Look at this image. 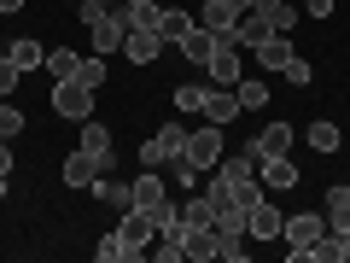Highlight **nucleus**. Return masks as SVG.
<instances>
[{
	"mask_svg": "<svg viewBox=\"0 0 350 263\" xmlns=\"http://www.w3.org/2000/svg\"><path fill=\"white\" fill-rule=\"evenodd\" d=\"M129 205H135V211H146V216H152L158 228H170L175 216H181V211H175V199H170V188H163V175H158V170H140L135 181H129Z\"/></svg>",
	"mask_w": 350,
	"mask_h": 263,
	"instance_id": "1",
	"label": "nucleus"
},
{
	"mask_svg": "<svg viewBox=\"0 0 350 263\" xmlns=\"http://www.w3.org/2000/svg\"><path fill=\"white\" fill-rule=\"evenodd\" d=\"M53 112L70 117V123H88V117H94V88H88L82 76H64V82H53Z\"/></svg>",
	"mask_w": 350,
	"mask_h": 263,
	"instance_id": "2",
	"label": "nucleus"
},
{
	"mask_svg": "<svg viewBox=\"0 0 350 263\" xmlns=\"http://www.w3.org/2000/svg\"><path fill=\"white\" fill-rule=\"evenodd\" d=\"M245 12H251V0H204L193 24H199V29H211V36H234V24H239Z\"/></svg>",
	"mask_w": 350,
	"mask_h": 263,
	"instance_id": "3",
	"label": "nucleus"
},
{
	"mask_svg": "<svg viewBox=\"0 0 350 263\" xmlns=\"http://www.w3.org/2000/svg\"><path fill=\"white\" fill-rule=\"evenodd\" d=\"M181 158H187L199 175H204V170H216V164H222V129H216V123L193 129V135H187V152H181Z\"/></svg>",
	"mask_w": 350,
	"mask_h": 263,
	"instance_id": "4",
	"label": "nucleus"
},
{
	"mask_svg": "<svg viewBox=\"0 0 350 263\" xmlns=\"http://www.w3.org/2000/svg\"><path fill=\"white\" fill-rule=\"evenodd\" d=\"M105 170H111V164H105L100 152H88V147H76L70 158H64V188H76V193H88V188H94V181H100Z\"/></svg>",
	"mask_w": 350,
	"mask_h": 263,
	"instance_id": "5",
	"label": "nucleus"
},
{
	"mask_svg": "<svg viewBox=\"0 0 350 263\" xmlns=\"http://www.w3.org/2000/svg\"><path fill=\"white\" fill-rule=\"evenodd\" d=\"M88 36H94V53H123V36H129L123 6H105V12L88 24Z\"/></svg>",
	"mask_w": 350,
	"mask_h": 263,
	"instance_id": "6",
	"label": "nucleus"
},
{
	"mask_svg": "<svg viewBox=\"0 0 350 263\" xmlns=\"http://www.w3.org/2000/svg\"><path fill=\"white\" fill-rule=\"evenodd\" d=\"M204 82H211V88H234L239 82V47H234V36H216V53H211V64H204Z\"/></svg>",
	"mask_w": 350,
	"mask_h": 263,
	"instance_id": "7",
	"label": "nucleus"
},
{
	"mask_svg": "<svg viewBox=\"0 0 350 263\" xmlns=\"http://www.w3.org/2000/svg\"><path fill=\"white\" fill-rule=\"evenodd\" d=\"M257 181H262L269 193H292V188H298V158H292V152L257 158Z\"/></svg>",
	"mask_w": 350,
	"mask_h": 263,
	"instance_id": "8",
	"label": "nucleus"
},
{
	"mask_svg": "<svg viewBox=\"0 0 350 263\" xmlns=\"http://www.w3.org/2000/svg\"><path fill=\"white\" fill-rule=\"evenodd\" d=\"M216 181H228V188H245V181H257V152H251V147L222 152V164H216Z\"/></svg>",
	"mask_w": 350,
	"mask_h": 263,
	"instance_id": "9",
	"label": "nucleus"
},
{
	"mask_svg": "<svg viewBox=\"0 0 350 263\" xmlns=\"http://www.w3.org/2000/svg\"><path fill=\"white\" fill-rule=\"evenodd\" d=\"M321 234H327V216L321 211H298V216L280 223V240H292V246H315Z\"/></svg>",
	"mask_w": 350,
	"mask_h": 263,
	"instance_id": "10",
	"label": "nucleus"
},
{
	"mask_svg": "<svg viewBox=\"0 0 350 263\" xmlns=\"http://www.w3.org/2000/svg\"><path fill=\"white\" fill-rule=\"evenodd\" d=\"M123 59H129V64L163 59V36H158V29H129V36H123Z\"/></svg>",
	"mask_w": 350,
	"mask_h": 263,
	"instance_id": "11",
	"label": "nucleus"
},
{
	"mask_svg": "<svg viewBox=\"0 0 350 263\" xmlns=\"http://www.w3.org/2000/svg\"><path fill=\"white\" fill-rule=\"evenodd\" d=\"M251 152H257V158H275V152H292V123H262L257 135H251Z\"/></svg>",
	"mask_w": 350,
	"mask_h": 263,
	"instance_id": "12",
	"label": "nucleus"
},
{
	"mask_svg": "<svg viewBox=\"0 0 350 263\" xmlns=\"http://www.w3.org/2000/svg\"><path fill=\"white\" fill-rule=\"evenodd\" d=\"M280 223H286V216H280L275 205H269V193H262V199L251 205V223H245V234H251V240H280Z\"/></svg>",
	"mask_w": 350,
	"mask_h": 263,
	"instance_id": "13",
	"label": "nucleus"
},
{
	"mask_svg": "<svg viewBox=\"0 0 350 263\" xmlns=\"http://www.w3.org/2000/svg\"><path fill=\"white\" fill-rule=\"evenodd\" d=\"M175 53H181L187 64H199V71H204V64H211V53H216V36H211V29H199V24H193L187 36L175 41Z\"/></svg>",
	"mask_w": 350,
	"mask_h": 263,
	"instance_id": "14",
	"label": "nucleus"
},
{
	"mask_svg": "<svg viewBox=\"0 0 350 263\" xmlns=\"http://www.w3.org/2000/svg\"><path fill=\"white\" fill-rule=\"evenodd\" d=\"M204 123H216V129H222V123H234V117H239V94H234V88H211V100H204Z\"/></svg>",
	"mask_w": 350,
	"mask_h": 263,
	"instance_id": "15",
	"label": "nucleus"
},
{
	"mask_svg": "<svg viewBox=\"0 0 350 263\" xmlns=\"http://www.w3.org/2000/svg\"><path fill=\"white\" fill-rule=\"evenodd\" d=\"M251 53H257V64H262V71H286V59H292V36H280V29H275V36H269V41H257V47H251Z\"/></svg>",
	"mask_w": 350,
	"mask_h": 263,
	"instance_id": "16",
	"label": "nucleus"
},
{
	"mask_svg": "<svg viewBox=\"0 0 350 263\" xmlns=\"http://www.w3.org/2000/svg\"><path fill=\"white\" fill-rule=\"evenodd\" d=\"M117 234H123L129 246H140V251H146V240L158 234V223H152L146 211H135V205H129V211H123V223H117Z\"/></svg>",
	"mask_w": 350,
	"mask_h": 263,
	"instance_id": "17",
	"label": "nucleus"
},
{
	"mask_svg": "<svg viewBox=\"0 0 350 263\" xmlns=\"http://www.w3.org/2000/svg\"><path fill=\"white\" fill-rule=\"evenodd\" d=\"M175 211H181V223H187V228H211V223H216V205H211V193H187V199L175 205Z\"/></svg>",
	"mask_w": 350,
	"mask_h": 263,
	"instance_id": "18",
	"label": "nucleus"
},
{
	"mask_svg": "<svg viewBox=\"0 0 350 263\" xmlns=\"http://www.w3.org/2000/svg\"><path fill=\"white\" fill-rule=\"evenodd\" d=\"M269 36H275V24H269L262 12H245L234 24V47H257V41H269Z\"/></svg>",
	"mask_w": 350,
	"mask_h": 263,
	"instance_id": "19",
	"label": "nucleus"
},
{
	"mask_svg": "<svg viewBox=\"0 0 350 263\" xmlns=\"http://www.w3.org/2000/svg\"><path fill=\"white\" fill-rule=\"evenodd\" d=\"M94 258H100V263H135V258H140V246H129V240H123V234L111 228V234H100Z\"/></svg>",
	"mask_w": 350,
	"mask_h": 263,
	"instance_id": "20",
	"label": "nucleus"
},
{
	"mask_svg": "<svg viewBox=\"0 0 350 263\" xmlns=\"http://www.w3.org/2000/svg\"><path fill=\"white\" fill-rule=\"evenodd\" d=\"M327 228H333V234H345L350 228V193H345V181H338V188H327Z\"/></svg>",
	"mask_w": 350,
	"mask_h": 263,
	"instance_id": "21",
	"label": "nucleus"
},
{
	"mask_svg": "<svg viewBox=\"0 0 350 263\" xmlns=\"http://www.w3.org/2000/svg\"><path fill=\"white\" fill-rule=\"evenodd\" d=\"M193 29V12H181V6H163V18H158V36H163V47H175V41Z\"/></svg>",
	"mask_w": 350,
	"mask_h": 263,
	"instance_id": "22",
	"label": "nucleus"
},
{
	"mask_svg": "<svg viewBox=\"0 0 350 263\" xmlns=\"http://www.w3.org/2000/svg\"><path fill=\"white\" fill-rule=\"evenodd\" d=\"M6 59L18 64V71H41V64H47V47H41V41H12V47H6Z\"/></svg>",
	"mask_w": 350,
	"mask_h": 263,
	"instance_id": "23",
	"label": "nucleus"
},
{
	"mask_svg": "<svg viewBox=\"0 0 350 263\" xmlns=\"http://www.w3.org/2000/svg\"><path fill=\"white\" fill-rule=\"evenodd\" d=\"M251 12H262L269 24L280 29V36H292V24H298V12H292L286 0H251Z\"/></svg>",
	"mask_w": 350,
	"mask_h": 263,
	"instance_id": "24",
	"label": "nucleus"
},
{
	"mask_svg": "<svg viewBox=\"0 0 350 263\" xmlns=\"http://www.w3.org/2000/svg\"><path fill=\"white\" fill-rule=\"evenodd\" d=\"M216 246H222V234H216V228H187V258L211 263V258H216Z\"/></svg>",
	"mask_w": 350,
	"mask_h": 263,
	"instance_id": "25",
	"label": "nucleus"
},
{
	"mask_svg": "<svg viewBox=\"0 0 350 263\" xmlns=\"http://www.w3.org/2000/svg\"><path fill=\"white\" fill-rule=\"evenodd\" d=\"M82 147H88V152H100V158L111 164V129H105L100 117H88V123H82Z\"/></svg>",
	"mask_w": 350,
	"mask_h": 263,
	"instance_id": "26",
	"label": "nucleus"
},
{
	"mask_svg": "<svg viewBox=\"0 0 350 263\" xmlns=\"http://www.w3.org/2000/svg\"><path fill=\"white\" fill-rule=\"evenodd\" d=\"M123 18H129V29H158L163 6L158 0H135V6H123Z\"/></svg>",
	"mask_w": 350,
	"mask_h": 263,
	"instance_id": "27",
	"label": "nucleus"
},
{
	"mask_svg": "<svg viewBox=\"0 0 350 263\" xmlns=\"http://www.w3.org/2000/svg\"><path fill=\"white\" fill-rule=\"evenodd\" d=\"M88 193H100L111 211H129V181H117V175H100V181H94Z\"/></svg>",
	"mask_w": 350,
	"mask_h": 263,
	"instance_id": "28",
	"label": "nucleus"
},
{
	"mask_svg": "<svg viewBox=\"0 0 350 263\" xmlns=\"http://www.w3.org/2000/svg\"><path fill=\"white\" fill-rule=\"evenodd\" d=\"M234 94H239V112H262V105H269V82H245V76H239Z\"/></svg>",
	"mask_w": 350,
	"mask_h": 263,
	"instance_id": "29",
	"label": "nucleus"
},
{
	"mask_svg": "<svg viewBox=\"0 0 350 263\" xmlns=\"http://www.w3.org/2000/svg\"><path fill=\"white\" fill-rule=\"evenodd\" d=\"M152 140H158V147H163V164H170V158H181V152H187V129H181V123H163V129H158V135H152Z\"/></svg>",
	"mask_w": 350,
	"mask_h": 263,
	"instance_id": "30",
	"label": "nucleus"
},
{
	"mask_svg": "<svg viewBox=\"0 0 350 263\" xmlns=\"http://www.w3.org/2000/svg\"><path fill=\"white\" fill-rule=\"evenodd\" d=\"M204 100H211V82H187V88H175V112H204Z\"/></svg>",
	"mask_w": 350,
	"mask_h": 263,
	"instance_id": "31",
	"label": "nucleus"
},
{
	"mask_svg": "<svg viewBox=\"0 0 350 263\" xmlns=\"http://www.w3.org/2000/svg\"><path fill=\"white\" fill-rule=\"evenodd\" d=\"M76 64H82V53H70V47H53V53H47V71H53V82L76 76Z\"/></svg>",
	"mask_w": 350,
	"mask_h": 263,
	"instance_id": "32",
	"label": "nucleus"
},
{
	"mask_svg": "<svg viewBox=\"0 0 350 263\" xmlns=\"http://www.w3.org/2000/svg\"><path fill=\"white\" fill-rule=\"evenodd\" d=\"M338 140H345V135H338V123H327V117H321V123H310V147L315 152H338Z\"/></svg>",
	"mask_w": 350,
	"mask_h": 263,
	"instance_id": "33",
	"label": "nucleus"
},
{
	"mask_svg": "<svg viewBox=\"0 0 350 263\" xmlns=\"http://www.w3.org/2000/svg\"><path fill=\"white\" fill-rule=\"evenodd\" d=\"M76 76H82V82L94 88V94H100V88H105V53H94V59H82V64H76Z\"/></svg>",
	"mask_w": 350,
	"mask_h": 263,
	"instance_id": "34",
	"label": "nucleus"
},
{
	"mask_svg": "<svg viewBox=\"0 0 350 263\" xmlns=\"http://www.w3.org/2000/svg\"><path fill=\"white\" fill-rule=\"evenodd\" d=\"M280 76H286L292 88H310V82H315V64H310V59H298V53H292V59H286V71H280Z\"/></svg>",
	"mask_w": 350,
	"mask_h": 263,
	"instance_id": "35",
	"label": "nucleus"
},
{
	"mask_svg": "<svg viewBox=\"0 0 350 263\" xmlns=\"http://www.w3.org/2000/svg\"><path fill=\"white\" fill-rule=\"evenodd\" d=\"M24 135V112L18 105H0V140H18Z\"/></svg>",
	"mask_w": 350,
	"mask_h": 263,
	"instance_id": "36",
	"label": "nucleus"
},
{
	"mask_svg": "<svg viewBox=\"0 0 350 263\" xmlns=\"http://www.w3.org/2000/svg\"><path fill=\"white\" fill-rule=\"evenodd\" d=\"M18 76H24V71H18L12 59H0V100H12V88H18Z\"/></svg>",
	"mask_w": 350,
	"mask_h": 263,
	"instance_id": "37",
	"label": "nucleus"
},
{
	"mask_svg": "<svg viewBox=\"0 0 350 263\" xmlns=\"http://www.w3.org/2000/svg\"><path fill=\"white\" fill-rule=\"evenodd\" d=\"M170 164H175V188H187V193L199 188V170H193L187 158H170Z\"/></svg>",
	"mask_w": 350,
	"mask_h": 263,
	"instance_id": "38",
	"label": "nucleus"
},
{
	"mask_svg": "<svg viewBox=\"0 0 350 263\" xmlns=\"http://www.w3.org/2000/svg\"><path fill=\"white\" fill-rule=\"evenodd\" d=\"M216 258H222V263H245V246H239L234 234H222V246H216Z\"/></svg>",
	"mask_w": 350,
	"mask_h": 263,
	"instance_id": "39",
	"label": "nucleus"
},
{
	"mask_svg": "<svg viewBox=\"0 0 350 263\" xmlns=\"http://www.w3.org/2000/svg\"><path fill=\"white\" fill-rule=\"evenodd\" d=\"M327 240H333V263H350V228H345V234L327 228Z\"/></svg>",
	"mask_w": 350,
	"mask_h": 263,
	"instance_id": "40",
	"label": "nucleus"
},
{
	"mask_svg": "<svg viewBox=\"0 0 350 263\" xmlns=\"http://www.w3.org/2000/svg\"><path fill=\"white\" fill-rule=\"evenodd\" d=\"M158 164H163V147H158V140H146V147H140V170H158Z\"/></svg>",
	"mask_w": 350,
	"mask_h": 263,
	"instance_id": "41",
	"label": "nucleus"
},
{
	"mask_svg": "<svg viewBox=\"0 0 350 263\" xmlns=\"http://www.w3.org/2000/svg\"><path fill=\"white\" fill-rule=\"evenodd\" d=\"M304 12L310 18H333V0H304Z\"/></svg>",
	"mask_w": 350,
	"mask_h": 263,
	"instance_id": "42",
	"label": "nucleus"
},
{
	"mask_svg": "<svg viewBox=\"0 0 350 263\" xmlns=\"http://www.w3.org/2000/svg\"><path fill=\"white\" fill-rule=\"evenodd\" d=\"M0 175H12V140H0Z\"/></svg>",
	"mask_w": 350,
	"mask_h": 263,
	"instance_id": "43",
	"label": "nucleus"
},
{
	"mask_svg": "<svg viewBox=\"0 0 350 263\" xmlns=\"http://www.w3.org/2000/svg\"><path fill=\"white\" fill-rule=\"evenodd\" d=\"M0 12H24V0H0Z\"/></svg>",
	"mask_w": 350,
	"mask_h": 263,
	"instance_id": "44",
	"label": "nucleus"
},
{
	"mask_svg": "<svg viewBox=\"0 0 350 263\" xmlns=\"http://www.w3.org/2000/svg\"><path fill=\"white\" fill-rule=\"evenodd\" d=\"M0 199H6V175H0Z\"/></svg>",
	"mask_w": 350,
	"mask_h": 263,
	"instance_id": "45",
	"label": "nucleus"
},
{
	"mask_svg": "<svg viewBox=\"0 0 350 263\" xmlns=\"http://www.w3.org/2000/svg\"><path fill=\"white\" fill-rule=\"evenodd\" d=\"M105 6H123V0H105Z\"/></svg>",
	"mask_w": 350,
	"mask_h": 263,
	"instance_id": "46",
	"label": "nucleus"
},
{
	"mask_svg": "<svg viewBox=\"0 0 350 263\" xmlns=\"http://www.w3.org/2000/svg\"><path fill=\"white\" fill-rule=\"evenodd\" d=\"M123 6H135V0H123Z\"/></svg>",
	"mask_w": 350,
	"mask_h": 263,
	"instance_id": "47",
	"label": "nucleus"
},
{
	"mask_svg": "<svg viewBox=\"0 0 350 263\" xmlns=\"http://www.w3.org/2000/svg\"><path fill=\"white\" fill-rule=\"evenodd\" d=\"M345 193H350V181H345Z\"/></svg>",
	"mask_w": 350,
	"mask_h": 263,
	"instance_id": "48",
	"label": "nucleus"
}]
</instances>
